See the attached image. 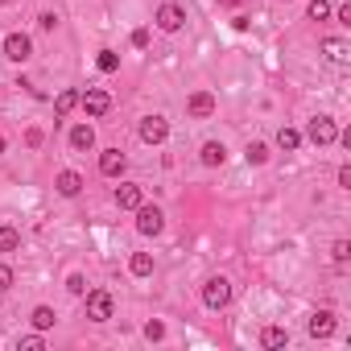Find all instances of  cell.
<instances>
[{"instance_id": "6da1fadb", "label": "cell", "mask_w": 351, "mask_h": 351, "mask_svg": "<svg viewBox=\"0 0 351 351\" xmlns=\"http://www.w3.org/2000/svg\"><path fill=\"white\" fill-rule=\"evenodd\" d=\"M232 302V281L228 277H211L207 285H203V306L207 310H223Z\"/></svg>"}, {"instance_id": "7a4b0ae2", "label": "cell", "mask_w": 351, "mask_h": 351, "mask_svg": "<svg viewBox=\"0 0 351 351\" xmlns=\"http://www.w3.org/2000/svg\"><path fill=\"white\" fill-rule=\"evenodd\" d=\"M306 141H314L318 149H322V145H335V141H339L335 120H330V116H314V120L306 124Z\"/></svg>"}, {"instance_id": "3957f363", "label": "cell", "mask_w": 351, "mask_h": 351, "mask_svg": "<svg viewBox=\"0 0 351 351\" xmlns=\"http://www.w3.org/2000/svg\"><path fill=\"white\" fill-rule=\"evenodd\" d=\"M136 232L141 236H161L165 232V215H161V207H136Z\"/></svg>"}, {"instance_id": "277c9868", "label": "cell", "mask_w": 351, "mask_h": 351, "mask_svg": "<svg viewBox=\"0 0 351 351\" xmlns=\"http://www.w3.org/2000/svg\"><path fill=\"white\" fill-rule=\"evenodd\" d=\"M83 298H87V318L91 322H108L112 318V293L108 289H87Z\"/></svg>"}, {"instance_id": "5b68a950", "label": "cell", "mask_w": 351, "mask_h": 351, "mask_svg": "<svg viewBox=\"0 0 351 351\" xmlns=\"http://www.w3.org/2000/svg\"><path fill=\"white\" fill-rule=\"evenodd\" d=\"M182 25H186V9H182V5H173V0H165V5L157 9V29L178 34Z\"/></svg>"}, {"instance_id": "8992f818", "label": "cell", "mask_w": 351, "mask_h": 351, "mask_svg": "<svg viewBox=\"0 0 351 351\" xmlns=\"http://www.w3.org/2000/svg\"><path fill=\"white\" fill-rule=\"evenodd\" d=\"M79 108H83L91 120H99V116L112 108V99H108V91H99V87H87V95H79Z\"/></svg>"}, {"instance_id": "52a82bcc", "label": "cell", "mask_w": 351, "mask_h": 351, "mask_svg": "<svg viewBox=\"0 0 351 351\" xmlns=\"http://www.w3.org/2000/svg\"><path fill=\"white\" fill-rule=\"evenodd\" d=\"M165 136H169V120L165 116H145L141 120V141L145 145H161Z\"/></svg>"}, {"instance_id": "ba28073f", "label": "cell", "mask_w": 351, "mask_h": 351, "mask_svg": "<svg viewBox=\"0 0 351 351\" xmlns=\"http://www.w3.org/2000/svg\"><path fill=\"white\" fill-rule=\"evenodd\" d=\"M141 203H145V191H141L136 182H120V186H116V207H120V211H136Z\"/></svg>"}, {"instance_id": "9c48e42d", "label": "cell", "mask_w": 351, "mask_h": 351, "mask_svg": "<svg viewBox=\"0 0 351 351\" xmlns=\"http://www.w3.org/2000/svg\"><path fill=\"white\" fill-rule=\"evenodd\" d=\"M124 165H128V157H124L120 149H104V153H99V173H104V178H120Z\"/></svg>"}, {"instance_id": "30bf717a", "label": "cell", "mask_w": 351, "mask_h": 351, "mask_svg": "<svg viewBox=\"0 0 351 351\" xmlns=\"http://www.w3.org/2000/svg\"><path fill=\"white\" fill-rule=\"evenodd\" d=\"M34 54V42L25 38V34H9L5 38V58H13V62H25Z\"/></svg>"}, {"instance_id": "8fae6325", "label": "cell", "mask_w": 351, "mask_h": 351, "mask_svg": "<svg viewBox=\"0 0 351 351\" xmlns=\"http://www.w3.org/2000/svg\"><path fill=\"white\" fill-rule=\"evenodd\" d=\"M54 191H58L62 199H75V195L83 191V173H75V169H62L58 178H54Z\"/></svg>"}, {"instance_id": "7c38bea8", "label": "cell", "mask_w": 351, "mask_h": 351, "mask_svg": "<svg viewBox=\"0 0 351 351\" xmlns=\"http://www.w3.org/2000/svg\"><path fill=\"white\" fill-rule=\"evenodd\" d=\"M186 112H191L195 120H207V116L215 112V95H211V91H195V95L186 99Z\"/></svg>"}, {"instance_id": "4fadbf2b", "label": "cell", "mask_w": 351, "mask_h": 351, "mask_svg": "<svg viewBox=\"0 0 351 351\" xmlns=\"http://www.w3.org/2000/svg\"><path fill=\"white\" fill-rule=\"evenodd\" d=\"M310 335L314 339H330L335 335V314L330 310H314L310 314Z\"/></svg>"}, {"instance_id": "5bb4252c", "label": "cell", "mask_w": 351, "mask_h": 351, "mask_svg": "<svg viewBox=\"0 0 351 351\" xmlns=\"http://www.w3.org/2000/svg\"><path fill=\"white\" fill-rule=\"evenodd\" d=\"M71 149H75V153L95 149V128H91V124H75V128H71Z\"/></svg>"}, {"instance_id": "9a60e30c", "label": "cell", "mask_w": 351, "mask_h": 351, "mask_svg": "<svg viewBox=\"0 0 351 351\" xmlns=\"http://www.w3.org/2000/svg\"><path fill=\"white\" fill-rule=\"evenodd\" d=\"M199 157H203V165H207V169H215V165H223V161H228V149H223V141H207Z\"/></svg>"}, {"instance_id": "2e32d148", "label": "cell", "mask_w": 351, "mask_h": 351, "mask_svg": "<svg viewBox=\"0 0 351 351\" xmlns=\"http://www.w3.org/2000/svg\"><path fill=\"white\" fill-rule=\"evenodd\" d=\"M21 248V232L13 223H0V252H17Z\"/></svg>"}, {"instance_id": "e0dca14e", "label": "cell", "mask_w": 351, "mask_h": 351, "mask_svg": "<svg viewBox=\"0 0 351 351\" xmlns=\"http://www.w3.org/2000/svg\"><path fill=\"white\" fill-rule=\"evenodd\" d=\"M75 108H79V91H75V87L58 91V99H54V116H66V112H75Z\"/></svg>"}, {"instance_id": "ac0fdd59", "label": "cell", "mask_w": 351, "mask_h": 351, "mask_svg": "<svg viewBox=\"0 0 351 351\" xmlns=\"http://www.w3.org/2000/svg\"><path fill=\"white\" fill-rule=\"evenodd\" d=\"M289 343V330L285 326H265L261 330V347H285Z\"/></svg>"}, {"instance_id": "d6986e66", "label": "cell", "mask_w": 351, "mask_h": 351, "mask_svg": "<svg viewBox=\"0 0 351 351\" xmlns=\"http://www.w3.org/2000/svg\"><path fill=\"white\" fill-rule=\"evenodd\" d=\"M277 149H285V153H293V149H302V132L285 124V128L277 132Z\"/></svg>"}, {"instance_id": "ffe728a7", "label": "cell", "mask_w": 351, "mask_h": 351, "mask_svg": "<svg viewBox=\"0 0 351 351\" xmlns=\"http://www.w3.org/2000/svg\"><path fill=\"white\" fill-rule=\"evenodd\" d=\"M29 322H34L38 330H50V326L58 322V314H54L50 306H34V314H29Z\"/></svg>"}, {"instance_id": "44dd1931", "label": "cell", "mask_w": 351, "mask_h": 351, "mask_svg": "<svg viewBox=\"0 0 351 351\" xmlns=\"http://www.w3.org/2000/svg\"><path fill=\"white\" fill-rule=\"evenodd\" d=\"M322 54H326L330 62H347V42H339V38H326V42H322Z\"/></svg>"}, {"instance_id": "7402d4cb", "label": "cell", "mask_w": 351, "mask_h": 351, "mask_svg": "<svg viewBox=\"0 0 351 351\" xmlns=\"http://www.w3.org/2000/svg\"><path fill=\"white\" fill-rule=\"evenodd\" d=\"M244 157H248V165H265V161H269V145H265V141H248Z\"/></svg>"}, {"instance_id": "603a6c76", "label": "cell", "mask_w": 351, "mask_h": 351, "mask_svg": "<svg viewBox=\"0 0 351 351\" xmlns=\"http://www.w3.org/2000/svg\"><path fill=\"white\" fill-rule=\"evenodd\" d=\"M128 273H132V277H149V273H153V256H149V252H136V256L128 261Z\"/></svg>"}, {"instance_id": "cb8c5ba5", "label": "cell", "mask_w": 351, "mask_h": 351, "mask_svg": "<svg viewBox=\"0 0 351 351\" xmlns=\"http://www.w3.org/2000/svg\"><path fill=\"white\" fill-rule=\"evenodd\" d=\"M306 17H310V21H326V17H330V5H326V0H310V5H306Z\"/></svg>"}, {"instance_id": "d4e9b609", "label": "cell", "mask_w": 351, "mask_h": 351, "mask_svg": "<svg viewBox=\"0 0 351 351\" xmlns=\"http://www.w3.org/2000/svg\"><path fill=\"white\" fill-rule=\"evenodd\" d=\"M95 66H99V71H104V75H112V71H116V66H120V58H116V54H112V50H99V58H95Z\"/></svg>"}, {"instance_id": "484cf974", "label": "cell", "mask_w": 351, "mask_h": 351, "mask_svg": "<svg viewBox=\"0 0 351 351\" xmlns=\"http://www.w3.org/2000/svg\"><path fill=\"white\" fill-rule=\"evenodd\" d=\"M330 256H335L339 265H347V261H351V244H347V240H335V244H330Z\"/></svg>"}, {"instance_id": "4316f807", "label": "cell", "mask_w": 351, "mask_h": 351, "mask_svg": "<svg viewBox=\"0 0 351 351\" xmlns=\"http://www.w3.org/2000/svg\"><path fill=\"white\" fill-rule=\"evenodd\" d=\"M66 289H71L75 298H83V293H87V277H83V273H71V277H66Z\"/></svg>"}, {"instance_id": "83f0119b", "label": "cell", "mask_w": 351, "mask_h": 351, "mask_svg": "<svg viewBox=\"0 0 351 351\" xmlns=\"http://www.w3.org/2000/svg\"><path fill=\"white\" fill-rule=\"evenodd\" d=\"M145 339H153V343H157V339H165V322L149 318V322H145Z\"/></svg>"}, {"instance_id": "f1b7e54d", "label": "cell", "mask_w": 351, "mask_h": 351, "mask_svg": "<svg viewBox=\"0 0 351 351\" xmlns=\"http://www.w3.org/2000/svg\"><path fill=\"white\" fill-rule=\"evenodd\" d=\"M42 141H46L42 128H25V145H29V149H42Z\"/></svg>"}, {"instance_id": "f546056e", "label": "cell", "mask_w": 351, "mask_h": 351, "mask_svg": "<svg viewBox=\"0 0 351 351\" xmlns=\"http://www.w3.org/2000/svg\"><path fill=\"white\" fill-rule=\"evenodd\" d=\"M17 347H21V351H42L46 343H42V335H25V339H21Z\"/></svg>"}, {"instance_id": "4dcf8cb0", "label": "cell", "mask_w": 351, "mask_h": 351, "mask_svg": "<svg viewBox=\"0 0 351 351\" xmlns=\"http://www.w3.org/2000/svg\"><path fill=\"white\" fill-rule=\"evenodd\" d=\"M38 25H42L46 34H54V29H58V13H42V17H38Z\"/></svg>"}, {"instance_id": "1f68e13d", "label": "cell", "mask_w": 351, "mask_h": 351, "mask_svg": "<svg viewBox=\"0 0 351 351\" xmlns=\"http://www.w3.org/2000/svg\"><path fill=\"white\" fill-rule=\"evenodd\" d=\"M9 285H13V269H9V265H0V293H5Z\"/></svg>"}, {"instance_id": "d6a6232c", "label": "cell", "mask_w": 351, "mask_h": 351, "mask_svg": "<svg viewBox=\"0 0 351 351\" xmlns=\"http://www.w3.org/2000/svg\"><path fill=\"white\" fill-rule=\"evenodd\" d=\"M132 46L145 50V46H149V29H132Z\"/></svg>"}, {"instance_id": "836d02e7", "label": "cell", "mask_w": 351, "mask_h": 351, "mask_svg": "<svg viewBox=\"0 0 351 351\" xmlns=\"http://www.w3.org/2000/svg\"><path fill=\"white\" fill-rule=\"evenodd\" d=\"M339 186L351 191V165H339Z\"/></svg>"}, {"instance_id": "e575fe53", "label": "cell", "mask_w": 351, "mask_h": 351, "mask_svg": "<svg viewBox=\"0 0 351 351\" xmlns=\"http://www.w3.org/2000/svg\"><path fill=\"white\" fill-rule=\"evenodd\" d=\"M339 25H351V5H339Z\"/></svg>"}, {"instance_id": "d590c367", "label": "cell", "mask_w": 351, "mask_h": 351, "mask_svg": "<svg viewBox=\"0 0 351 351\" xmlns=\"http://www.w3.org/2000/svg\"><path fill=\"white\" fill-rule=\"evenodd\" d=\"M5 149H9V141H5V136H0V153H5Z\"/></svg>"}, {"instance_id": "8d00e7d4", "label": "cell", "mask_w": 351, "mask_h": 351, "mask_svg": "<svg viewBox=\"0 0 351 351\" xmlns=\"http://www.w3.org/2000/svg\"><path fill=\"white\" fill-rule=\"evenodd\" d=\"M219 5H223V9H232V5H236V0H219Z\"/></svg>"}, {"instance_id": "74e56055", "label": "cell", "mask_w": 351, "mask_h": 351, "mask_svg": "<svg viewBox=\"0 0 351 351\" xmlns=\"http://www.w3.org/2000/svg\"><path fill=\"white\" fill-rule=\"evenodd\" d=\"M0 5H13V0H0Z\"/></svg>"}]
</instances>
